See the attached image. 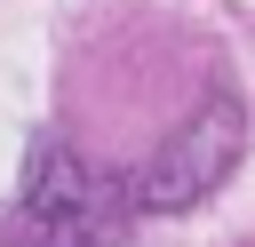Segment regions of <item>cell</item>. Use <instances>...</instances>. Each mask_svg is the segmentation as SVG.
Returning a JSON list of instances; mask_svg holds the SVG:
<instances>
[{"instance_id": "obj_1", "label": "cell", "mask_w": 255, "mask_h": 247, "mask_svg": "<svg viewBox=\"0 0 255 247\" xmlns=\"http://www.w3.org/2000/svg\"><path fill=\"white\" fill-rule=\"evenodd\" d=\"M120 223H128V199L72 143H32L24 191H16V239L24 247H112Z\"/></svg>"}, {"instance_id": "obj_2", "label": "cell", "mask_w": 255, "mask_h": 247, "mask_svg": "<svg viewBox=\"0 0 255 247\" xmlns=\"http://www.w3.org/2000/svg\"><path fill=\"white\" fill-rule=\"evenodd\" d=\"M239 143H247V112H239L231 96H207V104L191 112V127H175V135L151 151V167L135 175L128 207H143V215L199 207V199H207V191L239 167Z\"/></svg>"}]
</instances>
